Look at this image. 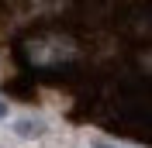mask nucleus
<instances>
[{"mask_svg": "<svg viewBox=\"0 0 152 148\" xmlns=\"http://www.w3.org/2000/svg\"><path fill=\"white\" fill-rule=\"evenodd\" d=\"M14 131H18L21 138H38V134L45 131V124H42V120H18Z\"/></svg>", "mask_w": 152, "mask_h": 148, "instance_id": "obj_1", "label": "nucleus"}, {"mask_svg": "<svg viewBox=\"0 0 152 148\" xmlns=\"http://www.w3.org/2000/svg\"><path fill=\"white\" fill-rule=\"evenodd\" d=\"M97 148H114V145H107V141H97Z\"/></svg>", "mask_w": 152, "mask_h": 148, "instance_id": "obj_3", "label": "nucleus"}, {"mask_svg": "<svg viewBox=\"0 0 152 148\" xmlns=\"http://www.w3.org/2000/svg\"><path fill=\"white\" fill-rule=\"evenodd\" d=\"M0 117H7V103L4 100H0Z\"/></svg>", "mask_w": 152, "mask_h": 148, "instance_id": "obj_2", "label": "nucleus"}]
</instances>
